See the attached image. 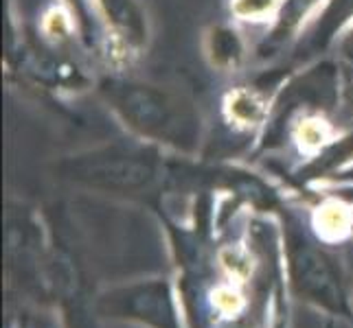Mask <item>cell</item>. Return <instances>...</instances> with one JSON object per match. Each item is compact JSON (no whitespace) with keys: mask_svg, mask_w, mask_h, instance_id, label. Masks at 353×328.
I'll return each instance as SVG.
<instances>
[{"mask_svg":"<svg viewBox=\"0 0 353 328\" xmlns=\"http://www.w3.org/2000/svg\"><path fill=\"white\" fill-rule=\"evenodd\" d=\"M349 81H351V90H353V72H351V75H349Z\"/></svg>","mask_w":353,"mask_h":328,"instance_id":"obj_10","label":"cell"},{"mask_svg":"<svg viewBox=\"0 0 353 328\" xmlns=\"http://www.w3.org/2000/svg\"><path fill=\"white\" fill-rule=\"evenodd\" d=\"M68 175L108 190H141L156 179V160L143 149L108 147L66 164Z\"/></svg>","mask_w":353,"mask_h":328,"instance_id":"obj_2","label":"cell"},{"mask_svg":"<svg viewBox=\"0 0 353 328\" xmlns=\"http://www.w3.org/2000/svg\"><path fill=\"white\" fill-rule=\"evenodd\" d=\"M292 274L296 287L323 305H340V289L332 265L319 250H314L303 237H292Z\"/></svg>","mask_w":353,"mask_h":328,"instance_id":"obj_3","label":"cell"},{"mask_svg":"<svg viewBox=\"0 0 353 328\" xmlns=\"http://www.w3.org/2000/svg\"><path fill=\"white\" fill-rule=\"evenodd\" d=\"M68 3H70L72 11H75V14H77V18H79V22H81L83 33H90V18H88L86 3H83V0H68Z\"/></svg>","mask_w":353,"mask_h":328,"instance_id":"obj_7","label":"cell"},{"mask_svg":"<svg viewBox=\"0 0 353 328\" xmlns=\"http://www.w3.org/2000/svg\"><path fill=\"white\" fill-rule=\"evenodd\" d=\"M340 53H343V57L353 66V31L343 40V44H340Z\"/></svg>","mask_w":353,"mask_h":328,"instance_id":"obj_9","label":"cell"},{"mask_svg":"<svg viewBox=\"0 0 353 328\" xmlns=\"http://www.w3.org/2000/svg\"><path fill=\"white\" fill-rule=\"evenodd\" d=\"M349 18H353V0H330L323 16L314 24V29L310 31L305 42H303L305 51L307 53L323 51Z\"/></svg>","mask_w":353,"mask_h":328,"instance_id":"obj_4","label":"cell"},{"mask_svg":"<svg viewBox=\"0 0 353 328\" xmlns=\"http://www.w3.org/2000/svg\"><path fill=\"white\" fill-rule=\"evenodd\" d=\"M265 7H270V0H241L237 9L241 14H252V11H263Z\"/></svg>","mask_w":353,"mask_h":328,"instance_id":"obj_8","label":"cell"},{"mask_svg":"<svg viewBox=\"0 0 353 328\" xmlns=\"http://www.w3.org/2000/svg\"><path fill=\"white\" fill-rule=\"evenodd\" d=\"M101 92L119 116L143 136L180 149H191L198 142L200 120L193 107L174 92L130 79L105 81Z\"/></svg>","mask_w":353,"mask_h":328,"instance_id":"obj_1","label":"cell"},{"mask_svg":"<svg viewBox=\"0 0 353 328\" xmlns=\"http://www.w3.org/2000/svg\"><path fill=\"white\" fill-rule=\"evenodd\" d=\"M101 7L108 20L123 33V38L134 44H141L145 40V22L134 0H101Z\"/></svg>","mask_w":353,"mask_h":328,"instance_id":"obj_5","label":"cell"},{"mask_svg":"<svg viewBox=\"0 0 353 328\" xmlns=\"http://www.w3.org/2000/svg\"><path fill=\"white\" fill-rule=\"evenodd\" d=\"M314 3L316 0H285L281 14H279L274 31L270 33V38H268L261 46V55H272V51H276V48L296 31L301 18L307 14Z\"/></svg>","mask_w":353,"mask_h":328,"instance_id":"obj_6","label":"cell"}]
</instances>
